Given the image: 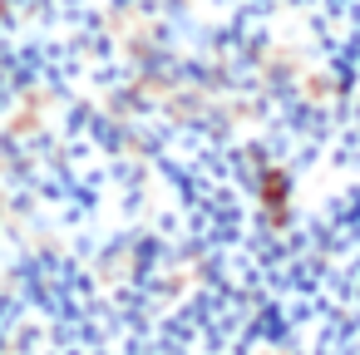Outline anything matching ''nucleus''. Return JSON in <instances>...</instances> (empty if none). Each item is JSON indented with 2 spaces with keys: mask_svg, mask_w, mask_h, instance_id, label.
I'll return each mask as SVG.
<instances>
[]
</instances>
